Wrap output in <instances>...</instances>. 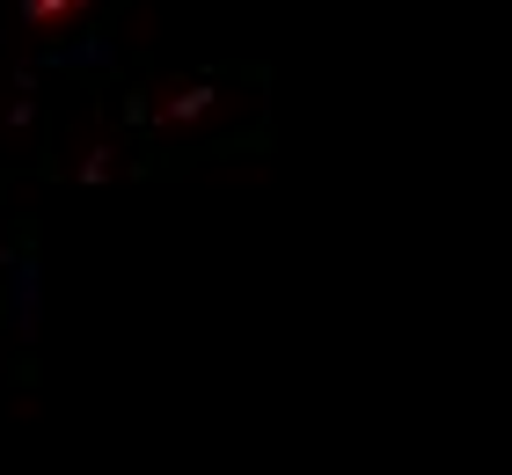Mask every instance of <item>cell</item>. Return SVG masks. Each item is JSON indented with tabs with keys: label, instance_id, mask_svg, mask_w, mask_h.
<instances>
[{
	"label": "cell",
	"instance_id": "6da1fadb",
	"mask_svg": "<svg viewBox=\"0 0 512 475\" xmlns=\"http://www.w3.org/2000/svg\"><path fill=\"white\" fill-rule=\"evenodd\" d=\"M15 8V30L22 37H37V44H52V37H74L88 15H96V0H8Z\"/></svg>",
	"mask_w": 512,
	"mask_h": 475
}]
</instances>
